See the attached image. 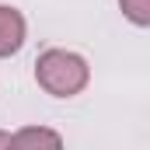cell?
I'll list each match as a JSON object with an SVG mask.
<instances>
[{
  "label": "cell",
  "instance_id": "cell-1",
  "mask_svg": "<svg viewBox=\"0 0 150 150\" xmlns=\"http://www.w3.org/2000/svg\"><path fill=\"white\" fill-rule=\"evenodd\" d=\"M35 80L56 98H70L77 91H84L87 84V63L77 56V52H67V49H49L42 52L35 63Z\"/></svg>",
  "mask_w": 150,
  "mask_h": 150
},
{
  "label": "cell",
  "instance_id": "cell-5",
  "mask_svg": "<svg viewBox=\"0 0 150 150\" xmlns=\"http://www.w3.org/2000/svg\"><path fill=\"white\" fill-rule=\"evenodd\" d=\"M0 147H11V136L7 133H0Z\"/></svg>",
  "mask_w": 150,
  "mask_h": 150
},
{
  "label": "cell",
  "instance_id": "cell-4",
  "mask_svg": "<svg viewBox=\"0 0 150 150\" xmlns=\"http://www.w3.org/2000/svg\"><path fill=\"white\" fill-rule=\"evenodd\" d=\"M133 25H150V0H119Z\"/></svg>",
  "mask_w": 150,
  "mask_h": 150
},
{
  "label": "cell",
  "instance_id": "cell-3",
  "mask_svg": "<svg viewBox=\"0 0 150 150\" xmlns=\"http://www.w3.org/2000/svg\"><path fill=\"white\" fill-rule=\"evenodd\" d=\"M11 147H59V136L49 129H21L11 136Z\"/></svg>",
  "mask_w": 150,
  "mask_h": 150
},
{
  "label": "cell",
  "instance_id": "cell-2",
  "mask_svg": "<svg viewBox=\"0 0 150 150\" xmlns=\"http://www.w3.org/2000/svg\"><path fill=\"white\" fill-rule=\"evenodd\" d=\"M25 42V18L14 7H0V56L18 52Z\"/></svg>",
  "mask_w": 150,
  "mask_h": 150
}]
</instances>
